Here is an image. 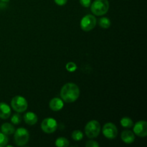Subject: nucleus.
<instances>
[{
	"mask_svg": "<svg viewBox=\"0 0 147 147\" xmlns=\"http://www.w3.org/2000/svg\"><path fill=\"white\" fill-rule=\"evenodd\" d=\"M80 96V89L76 84L67 83L65 84L60 90V96L63 101L66 103L75 102Z\"/></svg>",
	"mask_w": 147,
	"mask_h": 147,
	"instance_id": "1",
	"label": "nucleus"
},
{
	"mask_svg": "<svg viewBox=\"0 0 147 147\" xmlns=\"http://www.w3.org/2000/svg\"><path fill=\"white\" fill-rule=\"evenodd\" d=\"M109 9V2L108 0H95L90 4L92 13L96 16H101L107 13Z\"/></svg>",
	"mask_w": 147,
	"mask_h": 147,
	"instance_id": "2",
	"label": "nucleus"
},
{
	"mask_svg": "<svg viewBox=\"0 0 147 147\" xmlns=\"http://www.w3.org/2000/svg\"><path fill=\"white\" fill-rule=\"evenodd\" d=\"M14 139L17 146H25L28 143L29 139H30L29 131L24 128H19L14 132Z\"/></svg>",
	"mask_w": 147,
	"mask_h": 147,
	"instance_id": "3",
	"label": "nucleus"
},
{
	"mask_svg": "<svg viewBox=\"0 0 147 147\" xmlns=\"http://www.w3.org/2000/svg\"><path fill=\"white\" fill-rule=\"evenodd\" d=\"M100 132V124L96 120H92L88 122L85 127L86 135L90 139H94L99 135Z\"/></svg>",
	"mask_w": 147,
	"mask_h": 147,
	"instance_id": "4",
	"label": "nucleus"
},
{
	"mask_svg": "<svg viewBox=\"0 0 147 147\" xmlns=\"http://www.w3.org/2000/svg\"><path fill=\"white\" fill-rule=\"evenodd\" d=\"M11 106L17 113H22L27 110L28 103L25 98L21 96H16L11 99Z\"/></svg>",
	"mask_w": 147,
	"mask_h": 147,
	"instance_id": "5",
	"label": "nucleus"
},
{
	"mask_svg": "<svg viewBox=\"0 0 147 147\" xmlns=\"http://www.w3.org/2000/svg\"><path fill=\"white\" fill-rule=\"evenodd\" d=\"M96 18L91 14H87L82 18L80 21V27L85 32H88L93 30L96 25Z\"/></svg>",
	"mask_w": 147,
	"mask_h": 147,
	"instance_id": "6",
	"label": "nucleus"
},
{
	"mask_svg": "<svg viewBox=\"0 0 147 147\" xmlns=\"http://www.w3.org/2000/svg\"><path fill=\"white\" fill-rule=\"evenodd\" d=\"M57 123L53 118H46L42 121L41 129L45 133L52 134L57 130Z\"/></svg>",
	"mask_w": 147,
	"mask_h": 147,
	"instance_id": "7",
	"label": "nucleus"
},
{
	"mask_svg": "<svg viewBox=\"0 0 147 147\" xmlns=\"http://www.w3.org/2000/svg\"><path fill=\"white\" fill-rule=\"evenodd\" d=\"M103 136L109 139H113L117 136L118 129L116 125L113 123H106L102 129Z\"/></svg>",
	"mask_w": 147,
	"mask_h": 147,
	"instance_id": "8",
	"label": "nucleus"
},
{
	"mask_svg": "<svg viewBox=\"0 0 147 147\" xmlns=\"http://www.w3.org/2000/svg\"><path fill=\"white\" fill-rule=\"evenodd\" d=\"M134 133L139 137L147 136V123L145 121H139L134 126Z\"/></svg>",
	"mask_w": 147,
	"mask_h": 147,
	"instance_id": "9",
	"label": "nucleus"
},
{
	"mask_svg": "<svg viewBox=\"0 0 147 147\" xmlns=\"http://www.w3.org/2000/svg\"><path fill=\"white\" fill-rule=\"evenodd\" d=\"M49 106H50V109L54 111H60L64 106V103L62 98H54L52 99L49 103Z\"/></svg>",
	"mask_w": 147,
	"mask_h": 147,
	"instance_id": "10",
	"label": "nucleus"
},
{
	"mask_svg": "<svg viewBox=\"0 0 147 147\" xmlns=\"http://www.w3.org/2000/svg\"><path fill=\"white\" fill-rule=\"evenodd\" d=\"M122 141L126 144H132L135 140V135L134 132L130 130H125L122 131L121 135Z\"/></svg>",
	"mask_w": 147,
	"mask_h": 147,
	"instance_id": "11",
	"label": "nucleus"
},
{
	"mask_svg": "<svg viewBox=\"0 0 147 147\" xmlns=\"http://www.w3.org/2000/svg\"><path fill=\"white\" fill-rule=\"evenodd\" d=\"M11 115V109L5 103H0V118L1 119H7Z\"/></svg>",
	"mask_w": 147,
	"mask_h": 147,
	"instance_id": "12",
	"label": "nucleus"
},
{
	"mask_svg": "<svg viewBox=\"0 0 147 147\" xmlns=\"http://www.w3.org/2000/svg\"><path fill=\"white\" fill-rule=\"evenodd\" d=\"M24 120L27 124L32 126L37 123L38 118L37 115L33 112H27L24 115Z\"/></svg>",
	"mask_w": 147,
	"mask_h": 147,
	"instance_id": "13",
	"label": "nucleus"
},
{
	"mask_svg": "<svg viewBox=\"0 0 147 147\" xmlns=\"http://www.w3.org/2000/svg\"><path fill=\"white\" fill-rule=\"evenodd\" d=\"M1 131L3 134H4L7 136H9V135L14 134V131H15V129H14L13 125H11V123H5L1 125Z\"/></svg>",
	"mask_w": 147,
	"mask_h": 147,
	"instance_id": "14",
	"label": "nucleus"
},
{
	"mask_svg": "<svg viewBox=\"0 0 147 147\" xmlns=\"http://www.w3.org/2000/svg\"><path fill=\"white\" fill-rule=\"evenodd\" d=\"M121 124L123 127L129 129V128L132 127L134 126V122L129 117H123L122 118L121 120L120 121Z\"/></svg>",
	"mask_w": 147,
	"mask_h": 147,
	"instance_id": "15",
	"label": "nucleus"
},
{
	"mask_svg": "<svg viewBox=\"0 0 147 147\" xmlns=\"http://www.w3.org/2000/svg\"><path fill=\"white\" fill-rule=\"evenodd\" d=\"M70 144V142L64 137H60L55 141V146L57 147H67Z\"/></svg>",
	"mask_w": 147,
	"mask_h": 147,
	"instance_id": "16",
	"label": "nucleus"
},
{
	"mask_svg": "<svg viewBox=\"0 0 147 147\" xmlns=\"http://www.w3.org/2000/svg\"><path fill=\"white\" fill-rule=\"evenodd\" d=\"M99 26L103 29H108L111 26V20L108 17H101L99 20Z\"/></svg>",
	"mask_w": 147,
	"mask_h": 147,
	"instance_id": "17",
	"label": "nucleus"
},
{
	"mask_svg": "<svg viewBox=\"0 0 147 147\" xmlns=\"http://www.w3.org/2000/svg\"><path fill=\"white\" fill-rule=\"evenodd\" d=\"M83 138V133L80 130H75L72 133V139L73 140L78 142V141L82 140Z\"/></svg>",
	"mask_w": 147,
	"mask_h": 147,
	"instance_id": "18",
	"label": "nucleus"
},
{
	"mask_svg": "<svg viewBox=\"0 0 147 147\" xmlns=\"http://www.w3.org/2000/svg\"><path fill=\"white\" fill-rule=\"evenodd\" d=\"M11 123L14 125H18L21 123L22 118H21V116L19 114V113H14V114L13 115L12 117H11Z\"/></svg>",
	"mask_w": 147,
	"mask_h": 147,
	"instance_id": "19",
	"label": "nucleus"
},
{
	"mask_svg": "<svg viewBox=\"0 0 147 147\" xmlns=\"http://www.w3.org/2000/svg\"><path fill=\"white\" fill-rule=\"evenodd\" d=\"M7 143H8L7 136L3 134L2 132H0V147L7 146Z\"/></svg>",
	"mask_w": 147,
	"mask_h": 147,
	"instance_id": "20",
	"label": "nucleus"
},
{
	"mask_svg": "<svg viewBox=\"0 0 147 147\" xmlns=\"http://www.w3.org/2000/svg\"><path fill=\"white\" fill-rule=\"evenodd\" d=\"M66 70L68 72H70V73H73V72H75L76 70H77V65L75 63L73 62H69L66 64Z\"/></svg>",
	"mask_w": 147,
	"mask_h": 147,
	"instance_id": "21",
	"label": "nucleus"
},
{
	"mask_svg": "<svg viewBox=\"0 0 147 147\" xmlns=\"http://www.w3.org/2000/svg\"><path fill=\"white\" fill-rule=\"evenodd\" d=\"M86 147H98L99 144L98 143H97L96 142L93 140H90L88 141L86 143Z\"/></svg>",
	"mask_w": 147,
	"mask_h": 147,
	"instance_id": "22",
	"label": "nucleus"
},
{
	"mask_svg": "<svg viewBox=\"0 0 147 147\" xmlns=\"http://www.w3.org/2000/svg\"><path fill=\"white\" fill-rule=\"evenodd\" d=\"M80 4L84 7H89L91 4V0H79Z\"/></svg>",
	"mask_w": 147,
	"mask_h": 147,
	"instance_id": "23",
	"label": "nucleus"
},
{
	"mask_svg": "<svg viewBox=\"0 0 147 147\" xmlns=\"http://www.w3.org/2000/svg\"><path fill=\"white\" fill-rule=\"evenodd\" d=\"M55 4H57L59 6H63L67 2V0H54Z\"/></svg>",
	"mask_w": 147,
	"mask_h": 147,
	"instance_id": "24",
	"label": "nucleus"
},
{
	"mask_svg": "<svg viewBox=\"0 0 147 147\" xmlns=\"http://www.w3.org/2000/svg\"><path fill=\"white\" fill-rule=\"evenodd\" d=\"M1 1H2V2H8L9 0H0Z\"/></svg>",
	"mask_w": 147,
	"mask_h": 147,
	"instance_id": "25",
	"label": "nucleus"
},
{
	"mask_svg": "<svg viewBox=\"0 0 147 147\" xmlns=\"http://www.w3.org/2000/svg\"><path fill=\"white\" fill-rule=\"evenodd\" d=\"M0 5H1V4H0Z\"/></svg>",
	"mask_w": 147,
	"mask_h": 147,
	"instance_id": "26",
	"label": "nucleus"
}]
</instances>
